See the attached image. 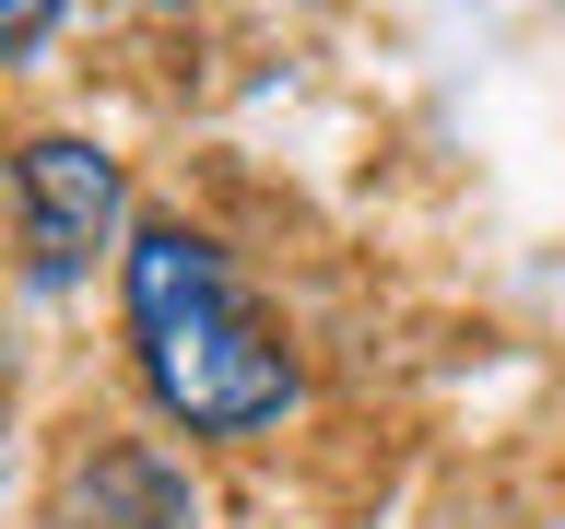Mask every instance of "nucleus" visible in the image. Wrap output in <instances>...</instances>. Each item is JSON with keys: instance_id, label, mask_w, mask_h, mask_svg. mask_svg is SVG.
<instances>
[{"instance_id": "1", "label": "nucleus", "mask_w": 565, "mask_h": 529, "mask_svg": "<svg viewBox=\"0 0 565 529\" xmlns=\"http://www.w3.org/2000/svg\"><path fill=\"white\" fill-rule=\"evenodd\" d=\"M118 317H130V377L141 400L201 435V447H247L307 400V365L282 342L236 259L189 224V212H130L118 236Z\"/></svg>"}, {"instance_id": "2", "label": "nucleus", "mask_w": 565, "mask_h": 529, "mask_svg": "<svg viewBox=\"0 0 565 529\" xmlns=\"http://www.w3.org/2000/svg\"><path fill=\"white\" fill-rule=\"evenodd\" d=\"M0 176H12V247H24L35 294H71V282H95V259H118L130 176L95 130H24Z\"/></svg>"}, {"instance_id": "3", "label": "nucleus", "mask_w": 565, "mask_h": 529, "mask_svg": "<svg viewBox=\"0 0 565 529\" xmlns=\"http://www.w3.org/2000/svg\"><path fill=\"white\" fill-rule=\"evenodd\" d=\"M71 518L83 529H201V483L189 458H166L153 435H106L71 471Z\"/></svg>"}, {"instance_id": "4", "label": "nucleus", "mask_w": 565, "mask_h": 529, "mask_svg": "<svg viewBox=\"0 0 565 529\" xmlns=\"http://www.w3.org/2000/svg\"><path fill=\"white\" fill-rule=\"evenodd\" d=\"M60 24H71V0H0V71H24Z\"/></svg>"}, {"instance_id": "5", "label": "nucleus", "mask_w": 565, "mask_h": 529, "mask_svg": "<svg viewBox=\"0 0 565 529\" xmlns=\"http://www.w3.org/2000/svg\"><path fill=\"white\" fill-rule=\"evenodd\" d=\"M141 12H189V0H141Z\"/></svg>"}]
</instances>
